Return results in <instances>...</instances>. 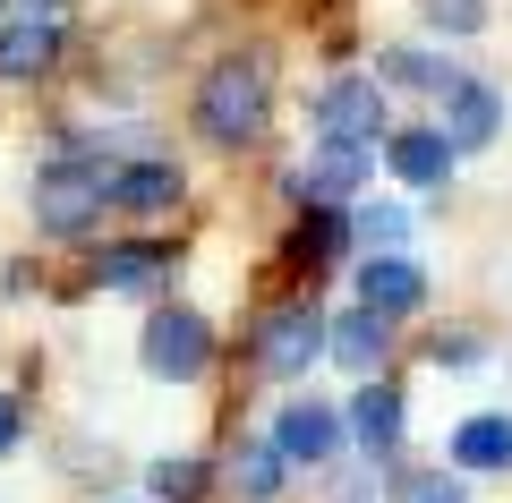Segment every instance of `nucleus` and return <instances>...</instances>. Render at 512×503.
I'll return each mask as SVG.
<instances>
[{"mask_svg": "<svg viewBox=\"0 0 512 503\" xmlns=\"http://www.w3.org/2000/svg\"><path fill=\"white\" fill-rule=\"evenodd\" d=\"M265 111H274V69L256 52L205 69V86H197V137L205 145H256L265 137Z\"/></svg>", "mask_w": 512, "mask_h": 503, "instance_id": "1", "label": "nucleus"}, {"mask_svg": "<svg viewBox=\"0 0 512 503\" xmlns=\"http://www.w3.org/2000/svg\"><path fill=\"white\" fill-rule=\"evenodd\" d=\"M103 205H111V171H103L94 154H60L52 171L35 180V222H43L52 239H77Z\"/></svg>", "mask_w": 512, "mask_h": 503, "instance_id": "2", "label": "nucleus"}, {"mask_svg": "<svg viewBox=\"0 0 512 503\" xmlns=\"http://www.w3.org/2000/svg\"><path fill=\"white\" fill-rule=\"evenodd\" d=\"M316 350H325V316H316V299H282L256 316V367L265 376H308Z\"/></svg>", "mask_w": 512, "mask_h": 503, "instance_id": "3", "label": "nucleus"}, {"mask_svg": "<svg viewBox=\"0 0 512 503\" xmlns=\"http://www.w3.org/2000/svg\"><path fill=\"white\" fill-rule=\"evenodd\" d=\"M316 128H325V145H376V137H393L384 128V86L376 77H333L325 94H316Z\"/></svg>", "mask_w": 512, "mask_h": 503, "instance_id": "4", "label": "nucleus"}, {"mask_svg": "<svg viewBox=\"0 0 512 503\" xmlns=\"http://www.w3.org/2000/svg\"><path fill=\"white\" fill-rule=\"evenodd\" d=\"M205 359H214V333H205V316H188V307H163V316L146 324V376L188 384V376H205Z\"/></svg>", "mask_w": 512, "mask_h": 503, "instance_id": "5", "label": "nucleus"}, {"mask_svg": "<svg viewBox=\"0 0 512 503\" xmlns=\"http://www.w3.org/2000/svg\"><path fill=\"white\" fill-rule=\"evenodd\" d=\"M60 60V9L52 0H35L26 18L0 26V77H43Z\"/></svg>", "mask_w": 512, "mask_h": 503, "instance_id": "6", "label": "nucleus"}, {"mask_svg": "<svg viewBox=\"0 0 512 503\" xmlns=\"http://www.w3.org/2000/svg\"><path fill=\"white\" fill-rule=\"evenodd\" d=\"M444 137H453V154L495 145V137H504V94H495L487 77H461V86L444 94Z\"/></svg>", "mask_w": 512, "mask_h": 503, "instance_id": "7", "label": "nucleus"}, {"mask_svg": "<svg viewBox=\"0 0 512 503\" xmlns=\"http://www.w3.org/2000/svg\"><path fill=\"white\" fill-rule=\"evenodd\" d=\"M359 180H367V154H359V145H316V162L299 171V197H308L316 214H342V205L359 197Z\"/></svg>", "mask_w": 512, "mask_h": 503, "instance_id": "8", "label": "nucleus"}, {"mask_svg": "<svg viewBox=\"0 0 512 503\" xmlns=\"http://www.w3.org/2000/svg\"><path fill=\"white\" fill-rule=\"evenodd\" d=\"M384 162H393L410 188H444V171H453V137H444V128H393V137H384Z\"/></svg>", "mask_w": 512, "mask_h": 503, "instance_id": "9", "label": "nucleus"}, {"mask_svg": "<svg viewBox=\"0 0 512 503\" xmlns=\"http://www.w3.org/2000/svg\"><path fill=\"white\" fill-rule=\"evenodd\" d=\"M427 299V273L410 265V256H367L359 273V307H376V316H402V307Z\"/></svg>", "mask_w": 512, "mask_h": 503, "instance_id": "10", "label": "nucleus"}, {"mask_svg": "<svg viewBox=\"0 0 512 503\" xmlns=\"http://www.w3.org/2000/svg\"><path fill=\"white\" fill-rule=\"evenodd\" d=\"M333 444H342V418H333L325 401H291L282 427H274V452H282V461H325Z\"/></svg>", "mask_w": 512, "mask_h": 503, "instance_id": "11", "label": "nucleus"}, {"mask_svg": "<svg viewBox=\"0 0 512 503\" xmlns=\"http://www.w3.org/2000/svg\"><path fill=\"white\" fill-rule=\"evenodd\" d=\"M111 205H120V214H163V205H180V171H171V162H120V171H111Z\"/></svg>", "mask_w": 512, "mask_h": 503, "instance_id": "12", "label": "nucleus"}, {"mask_svg": "<svg viewBox=\"0 0 512 503\" xmlns=\"http://www.w3.org/2000/svg\"><path fill=\"white\" fill-rule=\"evenodd\" d=\"M325 350L350 367V376H376V359H384V316H376V307H350L342 324H325Z\"/></svg>", "mask_w": 512, "mask_h": 503, "instance_id": "13", "label": "nucleus"}, {"mask_svg": "<svg viewBox=\"0 0 512 503\" xmlns=\"http://www.w3.org/2000/svg\"><path fill=\"white\" fill-rule=\"evenodd\" d=\"M453 461L461 469H512V418L504 410L461 418V427H453Z\"/></svg>", "mask_w": 512, "mask_h": 503, "instance_id": "14", "label": "nucleus"}, {"mask_svg": "<svg viewBox=\"0 0 512 503\" xmlns=\"http://www.w3.org/2000/svg\"><path fill=\"white\" fill-rule=\"evenodd\" d=\"M376 86H419V94H453L461 86V69H453V60H436V52H384L376 60Z\"/></svg>", "mask_w": 512, "mask_h": 503, "instance_id": "15", "label": "nucleus"}, {"mask_svg": "<svg viewBox=\"0 0 512 503\" xmlns=\"http://www.w3.org/2000/svg\"><path fill=\"white\" fill-rule=\"evenodd\" d=\"M94 273L120 282V290H146L154 273H171V248H163V239H128V248H103V265H94Z\"/></svg>", "mask_w": 512, "mask_h": 503, "instance_id": "16", "label": "nucleus"}, {"mask_svg": "<svg viewBox=\"0 0 512 503\" xmlns=\"http://www.w3.org/2000/svg\"><path fill=\"white\" fill-rule=\"evenodd\" d=\"M231 495L239 503H274L282 495V452L274 444H239L231 452Z\"/></svg>", "mask_w": 512, "mask_h": 503, "instance_id": "17", "label": "nucleus"}, {"mask_svg": "<svg viewBox=\"0 0 512 503\" xmlns=\"http://www.w3.org/2000/svg\"><path fill=\"white\" fill-rule=\"evenodd\" d=\"M350 435H359L367 452L393 444V435H402V393H393V384H367V393L350 401Z\"/></svg>", "mask_w": 512, "mask_h": 503, "instance_id": "18", "label": "nucleus"}, {"mask_svg": "<svg viewBox=\"0 0 512 503\" xmlns=\"http://www.w3.org/2000/svg\"><path fill=\"white\" fill-rule=\"evenodd\" d=\"M393 503H470V486L444 469H410V478H393Z\"/></svg>", "mask_w": 512, "mask_h": 503, "instance_id": "19", "label": "nucleus"}, {"mask_svg": "<svg viewBox=\"0 0 512 503\" xmlns=\"http://www.w3.org/2000/svg\"><path fill=\"white\" fill-rule=\"evenodd\" d=\"M154 495L163 503H205V461H154Z\"/></svg>", "mask_w": 512, "mask_h": 503, "instance_id": "20", "label": "nucleus"}, {"mask_svg": "<svg viewBox=\"0 0 512 503\" xmlns=\"http://www.w3.org/2000/svg\"><path fill=\"white\" fill-rule=\"evenodd\" d=\"M427 26L436 35H478L487 26V0H427Z\"/></svg>", "mask_w": 512, "mask_h": 503, "instance_id": "21", "label": "nucleus"}, {"mask_svg": "<svg viewBox=\"0 0 512 503\" xmlns=\"http://www.w3.org/2000/svg\"><path fill=\"white\" fill-rule=\"evenodd\" d=\"M359 231H367V248H384V256H393V239L410 231V214H402V205H367V214H359Z\"/></svg>", "mask_w": 512, "mask_h": 503, "instance_id": "22", "label": "nucleus"}, {"mask_svg": "<svg viewBox=\"0 0 512 503\" xmlns=\"http://www.w3.org/2000/svg\"><path fill=\"white\" fill-rule=\"evenodd\" d=\"M9 444H18V401L0 393V452H9Z\"/></svg>", "mask_w": 512, "mask_h": 503, "instance_id": "23", "label": "nucleus"}]
</instances>
